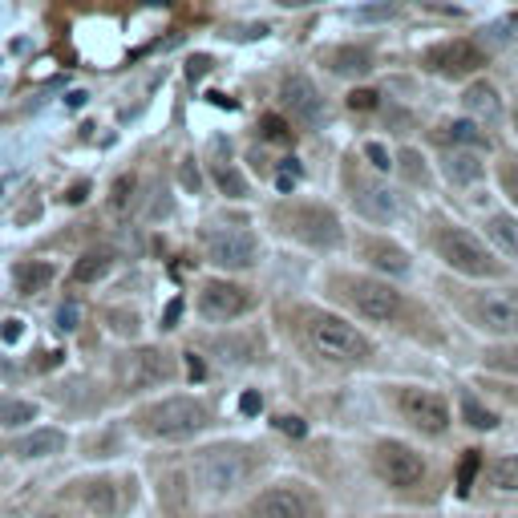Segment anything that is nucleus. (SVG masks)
<instances>
[{
  "mask_svg": "<svg viewBox=\"0 0 518 518\" xmlns=\"http://www.w3.org/2000/svg\"><path fill=\"white\" fill-rule=\"evenodd\" d=\"M304 341L316 356H324L328 365H344V369H356V365L373 361V344L361 328H353L348 320L333 316V312H316L308 308L304 312Z\"/></svg>",
  "mask_w": 518,
  "mask_h": 518,
  "instance_id": "f257e3e1",
  "label": "nucleus"
},
{
  "mask_svg": "<svg viewBox=\"0 0 518 518\" xmlns=\"http://www.w3.org/2000/svg\"><path fill=\"white\" fill-rule=\"evenodd\" d=\"M251 470H256V449L239 441H219L195 454V482L215 498L239 490L251 478Z\"/></svg>",
  "mask_w": 518,
  "mask_h": 518,
  "instance_id": "f03ea898",
  "label": "nucleus"
},
{
  "mask_svg": "<svg viewBox=\"0 0 518 518\" xmlns=\"http://www.w3.org/2000/svg\"><path fill=\"white\" fill-rule=\"evenodd\" d=\"M138 433L146 438H158V441H183V438H195L211 426V409L199 401V397H166L158 405H146L143 413L134 418Z\"/></svg>",
  "mask_w": 518,
  "mask_h": 518,
  "instance_id": "7ed1b4c3",
  "label": "nucleus"
},
{
  "mask_svg": "<svg viewBox=\"0 0 518 518\" xmlns=\"http://www.w3.org/2000/svg\"><path fill=\"white\" fill-rule=\"evenodd\" d=\"M433 248H438V256L446 259L454 271H461V276H474V280L498 276V259H494V251H490L486 243L478 239V235H470L466 227L441 223L438 235H433Z\"/></svg>",
  "mask_w": 518,
  "mask_h": 518,
  "instance_id": "20e7f679",
  "label": "nucleus"
},
{
  "mask_svg": "<svg viewBox=\"0 0 518 518\" xmlns=\"http://www.w3.org/2000/svg\"><path fill=\"white\" fill-rule=\"evenodd\" d=\"M336 288H341V296L353 304V312L365 316V320H373V324H393V320H401V312H405L401 291L393 284H381V280L341 276V280H336Z\"/></svg>",
  "mask_w": 518,
  "mask_h": 518,
  "instance_id": "39448f33",
  "label": "nucleus"
},
{
  "mask_svg": "<svg viewBox=\"0 0 518 518\" xmlns=\"http://www.w3.org/2000/svg\"><path fill=\"white\" fill-rule=\"evenodd\" d=\"M393 405H397V413L405 421H409L418 433H426V438H441V433L449 429V405L441 393L433 389H421V385H397L393 389Z\"/></svg>",
  "mask_w": 518,
  "mask_h": 518,
  "instance_id": "423d86ee",
  "label": "nucleus"
},
{
  "mask_svg": "<svg viewBox=\"0 0 518 518\" xmlns=\"http://www.w3.org/2000/svg\"><path fill=\"white\" fill-rule=\"evenodd\" d=\"M373 470H376V478L389 482L393 490H409L426 478V458L397 438H381L373 446Z\"/></svg>",
  "mask_w": 518,
  "mask_h": 518,
  "instance_id": "0eeeda50",
  "label": "nucleus"
},
{
  "mask_svg": "<svg viewBox=\"0 0 518 518\" xmlns=\"http://www.w3.org/2000/svg\"><path fill=\"white\" fill-rule=\"evenodd\" d=\"M203 248H206V259L223 271H239V268H251L259 256V243L248 227H211L203 231Z\"/></svg>",
  "mask_w": 518,
  "mask_h": 518,
  "instance_id": "6e6552de",
  "label": "nucleus"
},
{
  "mask_svg": "<svg viewBox=\"0 0 518 518\" xmlns=\"http://www.w3.org/2000/svg\"><path fill=\"white\" fill-rule=\"evenodd\" d=\"M284 227L291 231V239L308 243V248H336V243L344 239L341 219H336L328 206H320V203L291 206V211L284 215Z\"/></svg>",
  "mask_w": 518,
  "mask_h": 518,
  "instance_id": "1a4fd4ad",
  "label": "nucleus"
},
{
  "mask_svg": "<svg viewBox=\"0 0 518 518\" xmlns=\"http://www.w3.org/2000/svg\"><path fill=\"white\" fill-rule=\"evenodd\" d=\"M248 518H316V498L300 486H268L251 498Z\"/></svg>",
  "mask_w": 518,
  "mask_h": 518,
  "instance_id": "9d476101",
  "label": "nucleus"
},
{
  "mask_svg": "<svg viewBox=\"0 0 518 518\" xmlns=\"http://www.w3.org/2000/svg\"><path fill=\"white\" fill-rule=\"evenodd\" d=\"M174 373H178V365L166 348H134V353H126V361H122V381H126V389L166 385V381H174Z\"/></svg>",
  "mask_w": 518,
  "mask_h": 518,
  "instance_id": "9b49d317",
  "label": "nucleus"
},
{
  "mask_svg": "<svg viewBox=\"0 0 518 518\" xmlns=\"http://www.w3.org/2000/svg\"><path fill=\"white\" fill-rule=\"evenodd\" d=\"M426 69L438 73V78H470V73H478L486 65V53L478 49L474 41H441L426 49Z\"/></svg>",
  "mask_w": 518,
  "mask_h": 518,
  "instance_id": "f8f14e48",
  "label": "nucleus"
},
{
  "mask_svg": "<svg viewBox=\"0 0 518 518\" xmlns=\"http://www.w3.org/2000/svg\"><path fill=\"white\" fill-rule=\"evenodd\" d=\"M470 316L486 333H518V288H498V291H478L470 300Z\"/></svg>",
  "mask_w": 518,
  "mask_h": 518,
  "instance_id": "ddd939ff",
  "label": "nucleus"
},
{
  "mask_svg": "<svg viewBox=\"0 0 518 518\" xmlns=\"http://www.w3.org/2000/svg\"><path fill=\"white\" fill-rule=\"evenodd\" d=\"M280 101H284V110L300 122V126H308V130L324 126V101H320V90L304 78V73H288L284 86H280Z\"/></svg>",
  "mask_w": 518,
  "mask_h": 518,
  "instance_id": "4468645a",
  "label": "nucleus"
},
{
  "mask_svg": "<svg viewBox=\"0 0 518 518\" xmlns=\"http://www.w3.org/2000/svg\"><path fill=\"white\" fill-rule=\"evenodd\" d=\"M251 304H256V300H251L239 284H227V280H211V284H203V291H199V316L203 320H235V316L248 312Z\"/></svg>",
  "mask_w": 518,
  "mask_h": 518,
  "instance_id": "2eb2a0df",
  "label": "nucleus"
},
{
  "mask_svg": "<svg viewBox=\"0 0 518 518\" xmlns=\"http://www.w3.org/2000/svg\"><path fill=\"white\" fill-rule=\"evenodd\" d=\"M361 256L373 263V271H385V276H409V256H405V248H397V243L385 239V235H365Z\"/></svg>",
  "mask_w": 518,
  "mask_h": 518,
  "instance_id": "dca6fc26",
  "label": "nucleus"
},
{
  "mask_svg": "<svg viewBox=\"0 0 518 518\" xmlns=\"http://www.w3.org/2000/svg\"><path fill=\"white\" fill-rule=\"evenodd\" d=\"M61 449H65V433L61 429H33V433H25V438H16L5 454L21 458V461H37V458L61 454Z\"/></svg>",
  "mask_w": 518,
  "mask_h": 518,
  "instance_id": "f3484780",
  "label": "nucleus"
},
{
  "mask_svg": "<svg viewBox=\"0 0 518 518\" xmlns=\"http://www.w3.org/2000/svg\"><path fill=\"white\" fill-rule=\"evenodd\" d=\"M356 211L373 223H393L405 206H401V195H393L389 186H365V191L356 195Z\"/></svg>",
  "mask_w": 518,
  "mask_h": 518,
  "instance_id": "a211bd4d",
  "label": "nucleus"
},
{
  "mask_svg": "<svg viewBox=\"0 0 518 518\" xmlns=\"http://www.w3.org/2000/svg\"><path fill=\"white\" fill-rule=\"evenodd\" d=\"M324 65L336 73V78H365V73H373V53L365 49V45H341V49H328L324 53Z\"/></svg>",
  "mask_w": 518,
  "mask_h": 518,
  "instance_id": "6ab92c4d",
  "label": "nucleus"
},
{
  "mask_svg": "<svg viewBox=\"0 0 518 518\" xmlns=\"http://www.w3.org/2000/svg\"><path fill=\"white\" fill-rule=\"evenodd\" d=\"M441 174L458 186H470L486 174V166H482V158H478V150L461 146V150H446V154H441Z\"/></svg>",
  "mask_w": 518,
  "mask_h": 518,
  "instance_id": "aec40b11",
  "label": "nucleus"
},
{
  "mask_svg": "<svg viewBox=\"0 0 518 518\" xmlns=\"http://www.w3.org/2000/svg\"><path fill=\"white\" fill-rule=\"evenodd\" d=\"M53 276H58V268L53 263H45V259H25V263H16V271H13V284L21 296H37V291H45L53 284Z\"/></svg>",
  "mask_w": 518,
  "mask_h": 518,
  "instance_id": "412c9836",
  "label": "nucleus"
},
{
  "mask_svg": "<svg viewBox=\"0 0 518 518\" xmlns=\"http://www.w3.org/2000/svg\"><path fill=\"white\" fill-rule=\"evenodd\" d=\"M461 101H466L470 118L498 122V114H502V101H498V90L490 86V81H470V90L461 93Z\"/></svg>",
  "mask_w": 518,
  "mask_h": 518,
  "instance_id": "4be33fe9",
  "label": "nucleus"
},
{
  "mask_svg": "<svg viewBox=\"0 0 518 518\" xmlns=\"http://www.w3.org/2000/svg\"><path fill=\"white\" fill-rule=\"evenodd\" d=\"M86 506L93 514H118L122 511V494H118V482L114 478H93V482H86Z\"/></svg>",
  "mask_w": 518,
  "mask_h": 518,
  "instance_id": "5701e85b",
  "label": "nucleus"
},
{
  "mask_svg": "<svg viewBox=\"0 0 518 518\" xmlns=\"http://www.w3.org/2000/svg\"><path fill=\"white\" fill-rule=\"evenodd\" d=\"M486 239L494 243L502 256L518 259V219L514 215H490L486 219Z\"/></svg>",
  "mask_w": 518,
  "mask_h": 518,
  "instance_id": "b1692460",
  "label": "nucleus"
},
{
  "mask_svg": "<svg viewBox=\"0 0 518 518\" xmlns=\"http://www.w3.org/2000/svg\"><path fill=\"white\" fill-rule=\"evenodd\" d=\"M110 271H114V256L110 251H90V256H81L73 263V284H98Z\"/></svg>",
  "mask_w": 518,
  "mask_h": 518,
  "instance_id": "393cba45",
  "label": "nucleus"
},
{
  "mask_svg": "<svg viewBox=\"0 0 518 518\" xmlns=\"http://www.w3.org/2000/svg\"><path fill=\"white\" fill-rule=\"evenodd\" d=\"M486 486L502 490V494H518V454L490 461L486 466Z\"/></svg>",
  "mask_w": 518,
  "mask_h": 518,
  "instance_id": "a878e982",
  "label": "nucleus"
},
{
  "mask_svg": "<svg viewBox=\"0 0 518 518\" xmlns=\"http://www.w3.org/2000/svg\"><path fill=\"white\" fill-rule=\"evenodd\" d=\"M405 13V0H373V5H361L353 8V21H397Z\"/></svg>",
  "mask_w": 518,
  "mask_h": 518,
  "instance_id": "bb28decb",
  "label": "nucleus"
},
{
  "mask_svg": "<svg viewBox=\"0 0 518 518\" xmlns=\"http://www.w3.org/2000/svg\"><path fill=\"white\" fill-rule=\"evenodd\" d=\"M397 166H401L405 183H413V186H429V166H426V158H421V150L405 146L401 154H397Z\"/></svg>",
  "mask_w": 518,
  "mask_h": 518,
  "instance_id": "cd10ccee",
  "label": "nucleus"
},
{
  "mask_svg": "<svg viewBox=\"0 0 518 518\" xmlns=\"http://www.w3.org/2000/svg\"><path fill=\"white\" fill-rule=\"evenodd\" d=\"M461 421H466V426H474V429H494L498 426V413L486 409L482 401L466 393V397H461Z\"/></svg>",
  "mask_w": 518,
  "mask_h": 518,
  "instance_id": "c85d7f7f",
  "label": "nucleus"
},
{
  "mask_svg": "<svg viewBox=\"0 0 518 518\" xmlns=\"http://www.w3.org/2000/svg\"><path fill=\"white\" fill-rule=\"evenodd\" d=\"M482 365H486V369H494V373H518V344H494V348H486Z\"/></svg>",
  "mask_w": 518,
  "mask_h": 518,
  "instance_id": "c756f323",
  "label": "nucleus"
},
{
  "mask_svg": "<svg viewBox=\"0 0 518 518\" xmlns=\"http://www.w3.org/2000/svg\"><path fill=\"white\" fill-rule=\"evenodd\" d=\"M33 418H37V405H29V401H13V397L0 401V426H5V429L25 426V421H33Z\"/></svg>",
  "mask_w": 518,
  "mask_h": 518,
  "instance_id": "7c9ffc66",
  "label": "nucleus"
},
{
  "mask_svg": "<svg viewBox=\"0 0 518 518\" xmlns=\"http://www.w3.org/2000/svg\"><path fill=\"white\" fill-rule=\"evenodd\" d=\"M215 183H219V191L227 195V199H243V195H248V178L235 171V166H227V163L215 166Z\"/></svg>",
  "mask_w": 518,
  "mask_h": 518,
  "instance_id": "2f4dec72",
  "label": "nucleus"
},
{
  "mask_svg": "<svg viewBox=\"0 0 518 518\" xmlns=\"http://www.w3.org/2000/svg\"><path fill=\"white\" fill-rule=\"evenodd\" d=\"M446 134L449 138H454V143H461V146H474V150H482L486 146V134H482V130H478L474 126V118H461V122H449V126H446Z\"/></svg>",
  "mask_w": 518,
  "mask_h": 518,
  "instance_id": "473e14b6",
  "label": "nucleus"
},
{
  "mask_svg": "<svg viewBox=\"0 0 518 518\" xmlns=\"http://www.w3.org/2000/svg\"><path fill=\"white\" fill-rule=\"evenodd\" d=\"M478 470H482V449H466L458 461V490L461 494H470V486H474Z\"/></svg>",
  "mask_w": 518,
  "mask_h": 518,
  "instance_id": "72a5a7b5",
  "label": "nucleus"
},
{
  "mask_svg": "<svg viewBox=\"0 0 518 518\" xmlns=\"http://www.w3.org/2000/svg\"><path fill=\"white\" fill-rule=\"evenodd\" d=\"M259 134H263V143H280V146H291V143H296V134L288 130V122L276 118V114H268V118L259 122Z\"/></svg>",
  "mask_w": 518,
  "mask_h": 518,
  "instance_id": "f704fd0d",
  "label": "nucleus"
},
{
  "mask_svg": "<svg viewBox=\"0 0 518 518\" xmlns=\"http://www.w3.org/2000/svg\"><path fill=\"white\" fill-rule=\"evenodd\" d=\"M134 186H138L134 174H122L114 183V191H110V211H126L130 199H134Z\"/></svg>",
  "mask_w": 518,
  "mask_h": 518,
  "instance_id": "c9c22d12",
  "label": "nucleus"
},
{
  "mask_svg": "<svg viewBox=\"0 0 518 518\" xmlns=\"http://www.w3.org/2000/svg\"><path fill=\"white\" fill-rule=\"evenodd\" d=\"M300 178H304V166H300V158H284V163H280V171H276V191H291V186L300 183Z\"/></svg>",
  "mask_w": 518,
  "mask_h": 518,
  "instance_id": "e433bc0d",
  "label": "nucleus"
},
{
  "mask_svg": "<svg viewBox=\"0 0 518 518\" xmlns=\"http://www.w3.org/2000/svg\"><path fill=\"white\" fill-rule=\"evenodd\" d=\"M106 324H110V333H118V336H134V333H138V316L126 312V308H114V312H106Z\"/></svg>",
  "mask_w": 518,
  "mask_h": 518,
  "instance_id": "4c0bfd02",
  "label": "nucleus"
},
{
  "mask_svg": "<svg viewBox=\"0 0 518 518\" xmlns=\"http://www.w3.org/2000/svg\"><path fill=\"white\" fill-rule=\"evenodd\" d=\"M498 178H502V191L511 195V203L518 206V158H506V163L498 166Z\"/></svg>",
  "mask_w": 518,
  "mask_h": 518,
  "instance_id": "58836bf2",
  "label": "nucleus"
},
{
  "mask_svg": "<svg viewBox=\"0 0 518 518\" xmlns=\"http://www.w3.org/2000/svg\"><path fill=\"white\" fill-rule=\"evenodd\" d=\"M271 426H276L280 433H288V438H304V433H308V421H304V418H296V413H280V418L271 421Z\"/></svg>",
  "mask_w": 518,
  "mask_h": 518,
  "instance_id": "ea45409f",
  "label": "nucleus"
},
{
  "mask_svg": "<svg viewBox=\"0 0 518 518\" xmlns=\"http://www.w3.org/2000/svg\"><path fill=\"white\" fill-rule=\"evenodd\" d=\"M211 348L223 356V361H251V356H248V341H215Z\"/></svg>",
  "mask_w": 518,
  "mask_h": 518,
  "instance_id": "a19ab883",
  "label": "nucleus"
},
{
  "mask_svg": "<svg viewBox=\"0 0 518 518\" xmlns=\"http://www.w3.org/2000/svg\"><path fill=\"white\" fill-rule=\"evenodd\" d=\"M211 69H215V58H206V53H191L186 58V78L191 81H203Z\"/></svg>",
  "mask_w": 518,
  "mask_h": 518,
  "instance_id": "79ce46f5",
  "label": "nucleus"
},
{
  "mask_svg": "<svg viewBox=\"0 0 518 518\" xmlns=\"http://www.w3.org/2000/svg\"><path fill=\"white\" fill-rule=\"evenodd\" d=\"M21 336H25V320H21V316L0 320V341H5V344H16Z\"/></svg>",
  "mask_w": 518,
  "mask_h": 518,
  "instance_id": "37998d69",
  "label": "nucleus"
},
{
  "mask_svg": "<svg viewBox=\"0 0 518 518\" xmlns=\"http://www.w3.org/2000/svg\"><path fill=\"white\" fill-rule=\"evenodd\" d=\"M178 178H183V186L191 195H199L203 191V183H199V166H195V158H186L183 166H178Z\"/></svg>",
  "mask_w": 518,
  "mask_h": 518,
  "instance_id": "c03bdc74",
  "label": "nucleus"
},
{
  "mask_svg": "<svg viewBox=\"0 0 518 518\" xmlns=\"http://www.w3.org/2000/svg\"><path fill=\"white\" fill-rule=\"evenodd\" d=\"M78 320H81V308L73 304H61V312H58V333H73V328H78Z\"/></svg>",
  "mask_w": 518,
  "mask_h": 518,
  "instance_id": "a18cd8bd",
  "label": "nucleus"
},
{
  "mask_svg": "<svg viewBox=\"0 0 518 518\" xmlns=\"http://www.w3.org/2000/svg\"><path fill=\"white\" fill-rule=\"evenodd\" d=\"M178 320H183V296H174L171 304L163 308V324H158V328H163V333H171V328H178Z\"/></svg>",
  "mask_w": 518,
  "mask_h": 518,
  "instance_id": "49530a36",
  "label": "nucleus"
},
{
  "mask_svg": "<svg viewBox=\"0 0 518 518\" xmlns=\"http://www.w3.org/2000/svg\"><path fill=\"white\" fill-rule=\"evenodd\" d=\"M365 158H369V163L376 166V171H389V166H393L389 150H385L381 143H369V146H365Z\"/></svg>",
  "mask_w": 518,
  "mask_h": 518,
  "instance_id": "de8ad7c7",
  "label": "nucleus"
},
{
  "mask_svg": "<svg viewBox=\"0 0 518 518\" xmlns=\"http://www.w3.org/2000/svg\"><path fill=\"white\" fill-rule=\"evenodd\" d=\"M348 110H376V90H353L348 93Z\"/></svg>",
  "mask_w": 518,
  "mask_h": 518,
  "instance_id": "09e8293b",
  "label": "nucleus"
},
{
  "mask_svg": "<svg viewBox=\"0 0 518 518\" xmlns=\"http://www.w3.org/2000/svg\"><path fill=\"white\" fill-rule=\"evenodd\" d=\"M239 409L248 413V418H256V413L263 409V397H259L256 389H248V393H243V397H239Z\"/></svg>",
  "mask_w": 518,
  "mask_h": 518,
  "instance_id": "8fccbe9b",
  "label": "nucleus"
},
{
  "mask_svg": "<svg viewBox=\"0 0 518 518\" xmlns=\"http://www.w3.org/2000/svg\"><path fill=\"white\" fill-rule=\"evenodd\" d=\"M186 373H191V381H203L206 376V365H203L199 353H186Z\"/></svg>",
  "mask_w": 518,
  "mask_h": 518,
  "instance_id": "3c124183",
  "label": "nucleus"
},
{
  "mask_svg": "<svg viewBox=\"0 0 518 518\" xmlns=\"http://www.w3.org/2000/svg\"><path fill=\"white\" fill-rule=\"evenodd\" d=\"M268 33V25H248V29H231L235 41H256V37Z\"/></svg>",
  "mask_w": 518,
  "mask_h": 518,
  "instance_id": "603ef678",
  "label": "nucleus"
},
{
  "mask_svg": "<svg viewBox=\"0 0 518 518\" xmlns=\"http://www.w3.org/2000/svg\"><path fill=\"white\" fill-rule=\"evenodd\" d=\"M86 199H90V183L69 186V195H65V203H86Z\"/></svg>",
  "mask_w": 518,
  "mask_h": 518,
  "instance_id": "864d4df0",
  "label": "nucleus"
},
{
  "mask_svg": "<svg viewBox=\"0 0 518 518\" xmlns=\"http://www.w3.org/2000/svg\"><path fill=\"white\" fill-rule=\"evenodd\" d=\"M206 101H215V106H223V110H235V101L227 93H206Z\"/></svg>",
  "mask_w": 518,
  "mask_h": 518,
  "instance_id": "5fc2aeb1",
  "label": "nucleus"
},
{
  "mask_svg": "<svg viewBox=\"0 0 518 518\" xmlns=\"http://www.w3.org/2000/svg\"><path fill=\"white\" fill-rule=\"evenodd\" d=\"M276 5H284V8H304V5H320V0H276Z\"/></svg>",
  "mask_w": 518,
  "mask_h": 518,
  "instance_id": "6e6d98bb",
  "label": "nucleus"
},
{
  "mask_svg": "<svg viewBox=\"0 0 518 518\" xmlns=\"http://www.w3.org/2000/svg\"><path fill=\"white\" fill-rule=\"evenodd\" d=\"M514 130H518V110H514Z\"/></svg>",
  "mask_w": 518,
  "mask_h": 518,
  "instance_id": "4d7b16f0",
  "label": "nucleus"
}]
</instances>
